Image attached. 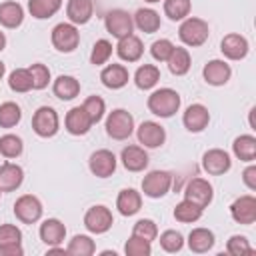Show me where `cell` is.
<instances>
[{
  "mask_svg": "<svg viewBox=\"0 0 256 256\" xmlns=\"http://www.w3.org/2000/svg\"><path fill=\"white\" fill-rule=\"evenodd\" d=\"M148 110L154 116L160 118H170L180 110V94L172 88H160L154 90L148 96Z\"/></svg>",
  "mask_w": 256,
  "mask_h": 256,
  "instance_id": "cell-1",
  "label": "cell"
},
{
  "mask_svg": "<svg viewBox=\"0 0 256 256\" xmlns=\"http://www.w3.org/2000/svg\"><path fill=\"white\" fill-rule=\"evenodd\" d=\"M178 36L190 48L202 46L208 40V36H210L208 22L202 20V18H196V16H188V18L182 20V24L178 28Z\"/></svg>",
  "mask_w": 256,
  "mask_h": 256,
  "instance_id": "cell-2",
  "label": "cell"
},
{
  "mask_svg": "<svg viewBox=\"0 0 256 256\" xmlns=\"http://www.w3.org/2000/svg\"><path fill=\"white\" fill-rule=\"evenodd\" d=\"M134 132V118L128 110L116 108L106 116V134L112 140H126Z\"/></svg>",
  "mask_w": 256,
  "mask_h": 256,
  "instance_id": "cell-3",
  "label": "cell"
},
{
  "mask_svg": "<svg viewBox=\"0 0 256 256\" xmlns=\"http://www.w3.org/2000/svg\"><path fill=\"white\" fill-rule=\"evenodd\" d=\"M80 44V32L70 22H60L52 28V46L58 52H74Z\"/></svg>",
  "mask_w": 256,
  "mask_h": 256,
  "instance_id": "cell-4",
  "label": "cell"
},
{
  "mask_svg": "<svg viewBox=\"0 0 256 256\" xmlns=\"http://www.w3.org/2000/svg\"><path fill=\"white\" fill-rule=\"evenodd\" d=\"M60 128V120L54 108L50 106H40L34 116H32V130L40 138H52Z\"/></svg>",
  "mask_w": 256,
  "mask_h": 256,
  "instance_id": "cell-5",
  "label": "cell"
},
{
  "mask_svg": "<svg viewBox=\"0 0 256 256\" xmlns=\"http://www.w3.org/2000/svg\"><path fill=\"white\" fill-rule=\"evenodd\" d=\"M172 186V174L166 170H152L142 180V192L148 198H162Z\"/></svg>",
  "mask_w": 256,
  "mask_h": 256,
  "instance_id": "cell-6",
  "label": "cell"
},
{
  "mask_svg": "<svg viewBox=\"0 0 256 256\" xmlns=\"http://www.w3.org/2000/svg\"><path fill=\"white\" fill-rule=\"evenodd\" d=\"M112 224H114L112 212L102 204L90 206L86 210V214H84V226L92 234H104V232H108L112 228Z\"/></svg>",
  "mask_w": 256,
  "mask_h": 256,
  "instance_id": "cell-7",
  "label": "cell"
},
{
  "mask_svg": "<svg viewBox=\"0 0 256 256\" xmlns=\"http://www.w3.org/2000/svg\"><path fill=\"white\" fill-rule=\"evenodd\" d=\"M42 202L32 194H24L14 202V216L22 224H36L42 218Z\"/></svg>",
  "mask_w": 256,
  "mask_h": 256,
  "instance_id": "cell-8",
  "label": "cell"
},
{
  "mask_svg": "<svg viewBox=\"0 0 256 256\" xmlns=\"http://www.w3.org/2000/svg\"><path fill=\"white\" fill-rule=\"evenodd\" d=\"M104 26H106V30L114 36V38H124V36H128V34H132V30H134V20H132V16L126 12V10H120V8H116V10H110L106 16H104Z\"/></svg>",
  "mask_w": 256,
  "mask_h": 256,
  "instance_id": "cell-9",
  "label": "cell"
},
{
  "mask_svg": "<svg viewBox=\"0 0 256 256\" xmlns=\"http://www.w3.org/2000/svg\"><path fill=\"white\" fill-rule=\"evenodd\" d=\"M0 254L4 256H22V232L14 224H0Z\"/></svg>",
  "mask_w": 256,
  "mask_h": 256,
  "instance_id": "cell-10",
  "label": "cell"
},
{
  "mask_svg": "<svg viewBox=\"0 0 256 256\" xmlns=\"http://www.w3.org/2000/svg\"><path fill=\"white\" fill-rule=\"evenodd\" d=\"M230 166H232V160H230L228 152L222 150V148L206 150L204 156H202V168L210 176H222L230 170Z\"/></svg>",
  "mask_w": 256,
  "mask_h": 256,
  "instance_id": "cell-11",
  "label": "cell"
},
{
  "mask_svg": "<svg viewBox=\"0 0 256 256\" xmlns=\"http://www.w3.org/2000/svg\"><path fill=\"white\" fill-rule=\"evenodd\" d=\"M184 198L198 204L200 208H206L214 198V188L204 178H192L184 188Z\"/></svg>",
  "mask_w": 256,
  "mask_h": 256,
  "instance_id": "cell-12",
  "label": "cell"
},
{
  "mask_svg": "<svg viewBox=\"0 0 256 256\" xmlns=\"http://www.w3.org/2000/svg\"><path fill=\"white\" fill-rule=\"evenodd\" d=\"M230 216L234 222L238 224H254L256 220V198L252 194H244L240 198H236L230 204Z\"/></svg>",
  "mask_w": 256,
  "mask_h": 256,
  "instance_id": "cell-13",
  "label": "cell"
},
{
  "mask_svg": "<svg viewBox=\"0 0 256 256\" xmlns=\"http://www.w3.org/2000/svg\"><path fill=\"white\" fill-rule=\"evenodd\" d=\"M136 136H138V142L144 148H160L164 144V140H166V130L158 122L146 120V122H142L138 126Z\"/></svg>",
  "mask_w": 256,
  "mask_h": 256,
  "instance_id": "cell-14",
  "label": "cell"
},
{
  "mask_svg": "<svg viewBox=\"0 0 256 256\" xmlns=\"http://www.w3.org/2000/svg\"><path fill=\"white\" fill-rule=\"evenodd\" d=\"M88 166H90V172L98 178H108L114 174L116 170V156L102 148V150H96L90 154V160H88Z\"/></svg>",
  "mask_w": 256,
  "mask_h": 256,
  "instance_id": "cell-15",
  "label": "cell"
},
{
  "mask_svg": "<svg viewBox=\"0 0 256 256\" xmlns=\"http://www.w3.org/2000/svg\"><path fill=\"white\" fill-rule=\"evenodd\" d=\"M202 76H204L206 84H210V86H224L232 76V68L228 62L216 58V60L206 62V66L202 68Z\"/></svg>",
  "mask_w": 256,
  "mask_h": 256,
  "instance_id": "cell-16",
  "label": "cell"
},
{
  "mask_svg": "<svg viewBox=\"0 0 256 256\" xmlns=\"http://www.w3.org/2000/svg\"><path fill=\"white\" fill-rule=\"evenodd\" d=\"M210 122V112L204 104H190L182 116V124L188 132H202Z\"/></svg>",
  "mask_w": 256,
  "mask_h": 256,
  "instance_id": "cell-17",
  "label": "cell"
},
{
  "mask_svg": "<svg viewBox=\"0 0 256 256\" xmlns=\"http://www.w3.org/2000/svg\"><path fill=\"white\" fill-rule=\"evenodd\" d=\"M64 126L72 136H84L92 128V120L82 106H74L68 110V114L64 118Z\"/></svg>",
  "mask_w": 256,
  "mask_h": 256,
  "instance_id": "cell-18",
  "label": "cell"
},
{
  "mask_svg": "<svg viewBox=\"0 0 256 256\" xmlns=\"http://www.w3.org/2000/svg\"><path fill=\"white\" fill-rule=\"evenodd\" d=\"M220 50L222 54L228 58V60H242L246 58L250 46H248V40L240 34H226L220 42Z\"/></svg>",
  "mask_w": 256,
  "mask_h": 256,
  "instance_id": "cell-19",
  "label": "cell"
},
{
  "mask_svg": "<svg viewBox=\"0 0 256 256\" xmlns=\"http://www.w3.org/2000/svg\"><path fill=\"white\" fill-rule=\"evenodd\" d=\"M116 54L124 62H138L142 58V54H144L142 40L138 36H134V34H128V36L120 38L118 44H116Z\"/></svg>",
  "mask_w": 256,
  "mask_h": 256,
  "instance_id": "cell-20",
  "label": "cell"
},
{
  "mask_svg": "<svg viewBox=\"0 0 256 256\" xmlns=\"http://www.w3.org/2000/svg\"><path fill=\"white\" fill-rule=\"evenodd\" d=\"M128 78H130L128 68L122 66V64H108V66L100 72L102 84H104L106 88H110V90H120V88H124V86L128 84Z\"/></svg>",
  "mask_w": 256,
  "mask_h": 256,
  "instance_id": "cell-21",
  "label": "cell"
},
{
  "mask_svg": "<svg viewBox=\"0 0 256 256\" xmlns=\"http://www.w3.org/2000/svg\"><path fill=\"white\" fill-rule=\"evenodd\" d=\"M22 182H24V170L18 164L4 162L0 166V190L2 192H12V190L20 188Z\"/></svg>",
  "mask_w": 256,
  "mask_h": 256,
  "instance_id": "cell-22",
  "label": "cell"
},
{
  "mask_svg": "<svg viewBox=\"0 0 256 256\" xmlns=\"http://www.w3.org/2000/svg\"><path fill=\"white\" fill-rule=\"evenodd\" d=\"M120 160L128 172H142L148 166V154L142 146H126L120 154Z\"/></svg>",
  "mask_w": 256,
  "mask_h": 256,
  "instance_id": "cell-23",
  "label": "cell"
},
{
  "mask_svg": "<svg viewBox=\"0 0 256 256\" xmlns=\"http://www.w3.org/2000/svg\"><path fill=\"white\" fill-rule=\"evenodd\" d=\"M66 236V226L58 220V218H46L40 224V240L48 246H58L62 244Z\"/></svg>",
  "mask_w": 256,
  "mask_h": 256,
  "instance_id": "cell-24",
  "label": "cell"
},
{
  "mask_svg": "<svg viewBox=\"0 0 256 256\" xmlns=\"http://www.w3.org/2000/svg\"><path fill=\"white\" fill-rule=\"evenodd\" d=\"M92 12H94L92 0H70L66 6V16H68L70 24H74V26H82V24L90 22Z\"/></svg>",
  "mask_w": 256,
  "mask_h": 256,
  "instance_id": "cell-25",
  "label": "cell"
},
{
  "mask_svg": "<svg viewBox=\"0 0 256 256\" xmlns=\"http://www.w3.org/2000/svg\"><path fill=\"white\" fill-rule=\"evenodd\" d=\"M116 208H118V212L122 216H134L142 208V196H140V192H136L134 188L120 190V194L116 198Z\"/></svg>",
  "mask_w": 256,
  "mask_h": 256,
  "instance_id": "cell-26",
  "label": "cell"
},
{
  "mask_svg": "<svg viewBox=\"0 0 256 256\" xmlns=\"http://www.w3.org/2000/svg\"><path fill=\"white\" fill-rule=\"evenodd\" d=\"M52 92L56 98L60 100H72L80 94V82L74 78V76H68V74H60L54 84H52Z\"/></svg>",
  "mask_w": 256,
  "mask_h": 256,
  "instance_id": "cell-27",
  "label": "cell"
},
{
  "mask_svg": "<svg viewBox=\"0 0 256 256\" xmlns=\"http://www.w3.org/2000/svg\"><path fill=\"white\" fill-rule=\"evenodd\" d=\"M214 232L208 230V228H194L190 234H188V248L196 254H204L208 250H212L214 246Z\"/></svg>",
  "mask_w": 256,
  "mask_h": 256,
  "instance_id": "cell-28",
  "label": "cell"
},
{
  "mask_svg": "<svg viewBox=\"0 0 256 256\" xmlns=\"http://www.w3.org/2000/svg\"><path fill=\"white\" fill-rule=\"evenodd\" d=\"M132 20H134V26L138 30H142L144 34L158 32V28H160V14L152 8H138Z\"/></svg>",
  "mask_w": 256,
  "mask_h": 256,
  "instance_id": "cell-29",
  "label": "cell"
},
{
  "mask_svg": "<svg viewBox=\"0 0 256 256\" xmlns=\"http://www.w3.org/2000/svg\"><path fill=\"white\" fill-rule=\"evenodd\" d=\"M24 20V10L18 2L8 0L0 4V24L4 28H18Z\"/></svg>",
  "mask_w": 256,
  "mask_h": 256,
  "instance_id": "cell-30",
  "label": "cell"
},
{
  "mask_svg": "<svg viewBox=\"0 0 256 256\" xmlns=\"http://www.w3.org/2000/svg\"><path fill=\"white\" fill-rule=\"evenodd\" d=\"M166 64H168V68H170V72L174 76H184L190 70V64H192L190 52L186 48H182V46H174L170 56H168V60H166Z\"/></svg>",
  "mask_w": 256,
  "mask_h": 256,
  "instance_id": "cell-31",
  "label": "cell"
},
{
  "mask_svg": "<svg viewBox=\"0 0 256 256\" xmlns=\"http://www.w3.org/2000/svg\"><path fill=\"white\" fill-rule=\"evenodd\" d=\"M232 150H234V156L238 160L254 162V158H256V138L252 134H242V136L234 138Z\"/></svg>",
  "mask_w": 256,
  "mask_h": 256,
  "instance_id": "cell-32",
  "label": "cell"
},
{
  "mask_svg": "<svg viewBox=\"0 0 256 256\" xmlns=\"http://www.w3.org/2000/svg\"><path fill=\"white\" fill-rule=\"evenodd\" d=\"M158 80H160V70H158V66H154V64H142V66L136 70V74H134V82H136V86H138L140 90H150V88H154V86L158 84Z\"/></svg>",
  "mask_w": 256,
  "mask_h": 256,
  "instance_id": "cell-33",
  "label": "cell"
},
{
  "mask_svg": "<svg viewBox=\"0 0 256 256\" xmlns=\"http://www.w3.org/2000/svg\"><path fill=\"white\" fill-rule=\"evenodd\" d=\"M202 212H204V208H200L198 204H194V202H190V200L184 198L182 202L176 204L174 218L178 222H182V224H192V222H196V220L202 218Z\"/></svg>",
  "mask_w": 256,
  "mask_h": 256,
  "instance_id": "cell-34",
  "label": "cell"
},
{
  "mask_svg": "<svg viewBox=\"0 0 256 256\" xmlns=\"http://www.w3.org/2000/svg\"><path fill=\"white\" fill-rule=\"evenodd\" d=\"M62 6V0H28V10L34 18L46 20L54 16Z\"/></svg>",
  "mask_w": 256,
  "mask_h": 256,
  "instance_id": "cell-35",
  "label": "cell"
},
{
  "mask_svg": "<svg viewBox=\"0 0 256 256\" xmlns=\"http://www.w3.org/2000/svg\"><path fill=\"white\" fill-rule=\"evenodd\" d=\"M94 252H96V244L86 234H76L66 248V254H72V256H90Z\"/></svg>",
  "mask_w": 256,
  "mask_h": 256,
  "instance_id": "cell-36",
  "label": "cell"
},
{
  "mask_svg": "<svg viewBox=\"0 0 256 256\" xmlns=\"http://www.w3.org/2000/svg\"><path fill=\"white\" fill-rule=\"evenodd\" d=\"M8 86L12 92H18V94H24V92H30L32 90V76L28 72V68H16L10 72L8 76Z\"/></svg>",
  "mask_w": 256,
  "mask_h": 256,
  "instance_id": "cell-37",
  "label": "cell"
},
{
  "mask_svg": "<svg viewBox=\"0 0 256 256\" xmlns=\"http://www.w3.org/2000/svg\"><path fill=\"white\" fill-rule=\"evenodd\" d=\"M22 118V110L16 102L0 104V128H14Z\"/></svg>",
  "mask_w": 256,
  "mask_h": 256,
  "instance_id": "cell-38",
  "label": "cell"
},
{
  "mask_svg": "<svg viewBox=\"0 0 256 256\" xmlns=\"http://www.w3.org/2000/svg\"><path fill=\"white\" fill-rule=\"evenodd\" d=\"M190 8H192L190 0H164V14H166L172 22L188 18Z\"/></svg>",
  "mask_w": 256,
  "mask_h": 256,
  "instance_id": "cell-39",
  "label": "cell"
},
{
  "mask_svg": "<svg viewBox=\"0 0 256 256\" xmlns=\"http://www.w3.org/2000/svg\"><path fill=\"white\" fill-rule=\"evenodd\" d=\"M24 150V144H22V138L16 136V134H4L0 138V154L4 158H18Z\"/></svg>",
  "mask_w": 256,
  "mask_h": 256,
  "instance_id": "cell-40",
  "label": "cell"
},
{
  "mask_svg": "<svg viewBox=\"0 0 256 256\" xmlns=\"http://www.w3.org/2000/svg\"><path fill=\"white\" fill-rule=\"evenodd\" d=\"M160 246L164 252H170V254L180 252L184 246V236L178 230H164L160 234Z\"/></svg>",
  "mask_w": 256,
  "mask_h": 256,
  "instance_id": "cell-41",
  "label": "cell"
},
{
  "mask_svg": "<svg viewBox=\"0 0 256 256\" xmlns=\"http://www.w3.org/2000/svg\"><path fill=\"white\" fill-rule=\"evenodd\" d=\"M28 72L32 76V90H44L48 86V82H50V70H48L46 64L36 62V64H32L28 68Z\"/></svg>",
  "mask_w": 256,
  "mask_h": 256,
  "instance_id": "cell-42",
  "label": "cell"
},
{
  "mask_svg": "<svg viewBox=\"0 0 256 256\" xmlns=\"http://www.w3.org/2000/svg\"><path fill=\"white\" fill-rule=\"evenodd\" d=\"M152 242H148V240H144V238H138V236H130L128 240H126V244H124V252L128 254V256H150V252H152V246H150Z\"/></svg>",
  "mask_w": 256,
  "mask_h": 256,
  "instance_id": "cell-43",
  "label": "cell"
},
{
  "mask_svg": "<svg viewBox=\"0 0 256 256\" xmlns=\"http://www.w3.org/2000/svg\"><path fill=\"white\" fill-rule=\"evenodd\" d=\"M110 56H112V44L108 40H104V38L102 40H96V44H94V48L90 52V62L94 66H102V64L108 62Z\"/></svg>",
  "mask_w": 256,
  "mask_h": 256,
  "instance_id": "cell-44",
  "label": "cell"
},
{
  "mask_svg": "<svg viewBox=\"0 0 256 256\" xmlns=\"http://www.w3.org/2000/svg\"><path fill=\"white\" fill-rule=\"evenodd\" d=\"M82 108L88 112V116H90L92 124L100 122V120H102V116H104V112H106V104H104V100H102L100 96H88V98L84 100Z\"/></svg>",
  "mask_w": 256,
  "mask_h": 256,
  "instance_id": "cell-45",
  "label": "cell"
},
{
  "mask_svg": "<svg viewBox=\"0 0 256 256\" xmlns=\"http://www.w3.org/2000/svg\"><path fill=\"white\" fill-rule=\"evenodd\" d=\"M132 234L138 236V238H144V240L152 242V240H156V236H158V226H156L154 220H150V218H142V220H138V222L134 224Z\"/></svg>",
  "mask_w": 256,
  "mask_h": 256,
  "instance_id": "cell-46",
  "label": "cell"
},
{
  "mask_svg": "<svg viewBox=\"0 0 256 256\" xmlns=\"http://www.w3.org/2000/svg\"><path fill=\"white\" fill-rule=\"evenodd\" d=\"M226 250L232 256H246V254H252L254 252L252 246L248 244V238L246 236H240V234L230 236V240L226 242Z\"/></svg>",
  "mask_w": 256,
  "mask_h": 256,
  "instance_id": "cell-47",
  "label": "cell"
},
{
  "mask_svg": "<svg viewBox=\"0 0 256 256\" xmlns=\"http://www.w3.org/2000/svg\"><path fill=\"white\" fill-rule=\"evenodd\" d=\"M172 48H174V44H172L168 38H160V40H154V42H152L150 54H152V58H154L156 62H166L168 56H170V52H172Z\"/></svg>",
  "mask_w": 256,
  "mask_h": 256,
  "instance_id": "cell-48",
  "label": "cell"
},
{
  "mask_svg": "<svg viewBox=\"0 0 256 256\" xmlns=\"http://www.w3.org/2000/svg\"><path fill=\"white\" fill-rule=\"evenodd\" d=\"M242 180H244V184H246L248 190H256V166L254 164H250L242 172Z\"/></svg>",
  "mask_w": 256,
  "mask_h": 256,
  "instance_id": "cell-49",
  "label": "cell"
},
{
  "mask_svg": "<svg viewBox=\"0 0 256 256\" xmlns=\"http://www.w3.org/2000/svg\"><path fill=\"white\" fill-rule=\"evenodd\" d=\"M6 48V36H4V32H0V52Z\"/></svg>",
  "mask_w": 256,
  "mask_h": 256,
  "instance_id": "cell-50",
  "label": "cell"
},
{
  "mask_svg": "<svg viewBox=\"0 0 256 256\" xmlns=\"http://www.w3.org/2000/svg\"><path fill=\"white\" fill-rule=\"evenodd\" d=\"M4 72H6V66H4V62H0V80L4 78Z\"/></svg>",
  "mask_w": 256,
  "mask_h": 256,
  "instance_id": "cell-51",
  "label": "cell"
},
{
  "mask_svg": "<svg viewBox=\"0 0 256 256\" xmlns=\"http://www.w3.org/2000/svg\"><path fill=\"white\" fill-rule=\"evenodd\" d=\"M144 2H150V4H154V2H160V0H144Z\"/></svg>",
  "mask_w": 256,
  "mask_h": 256,
  "instance_id": "cell-52",
  "label": "cell"
},
{
  "mask_svg": "<svg viewBox=\"0 0 256 256\" xmlns=\"http://www.w3.org/2000/svg\"><path fill=\"white\" fill-rule=\"evenodd\" d=\"M0 194H2V190H0Z\"/></svg>",
  "mask_w": 256,
  "mask_h": 256,
  "instance_id": "cell-53",
  "label": "cell"
}]
</instances>
